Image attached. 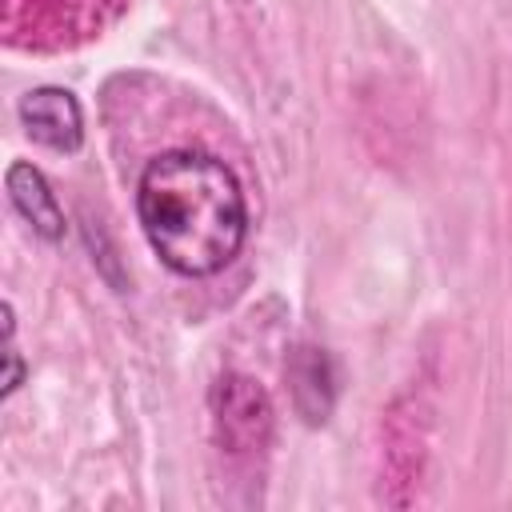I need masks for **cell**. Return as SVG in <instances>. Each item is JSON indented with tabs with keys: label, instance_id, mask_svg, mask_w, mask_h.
I'll return each mask as SVG.
<instances>
[{
	"label": "cell",
	"instance_id": "2",
	"mask_svg": "<svg viewBox=\"0 0 512 512\" xmlns=\"http://www.w3.org/2000/svg\"><path fill=\"white\" fill-rule=\"evenodd\" d=\"M208 412H212L216 444L228 456H256L268 448L276 408L264 384L252 380L248 372H224L208 392Z\"/></svg>",
	"mask_w": 512,
	"mask_h": 512
},
{
	"label": "cell",
	"instance_id": "3",
	"mask_svg": "<svg viewBox=\"0 0 512 512\" xmlns=\"http://www.w3.org/2000/svg\"><path fill=\"white\" fill-rule=\"evenodd\" d=\"M16 112H20V124L28 128V136L40 140L44 148L76 152L84 140V116H80V104L68 88H56V84L32 88L20 96Z\"/></svg>",
	"mask_w": 512,
	"mask_h": 512
},
{
	"label": "cell",
	"instance_id": "1",
	"mask_svg": "<svg viewBox=\"0 0 512 512\" xmlns=\"http://www.w3.org/2000/svg\"><path fill=\"white\" fill-rule=\"evenodd\" d=\"M136 216L160 264L188 280L228 268L248 236V200L236 172L196 148L148 160L136 184Z\"/></svg>",
	"mask_w": 512,
	"mask_h": 512
},
{
	"label": "cell",
	"instance_id": "4",
	"mask_svg": "<svg viewBox=\"0 0 512 512\" xmlns=\"http://www.w3.org/2000/svg\"><path fill=\"white\" fill-rule=\"evenodd\" d=\"M284 372H288V392H292L296 412L308 424H324L336 408V364H332V356L316 344H300V348H292Z\"/></svg>",
	"mask_w": 512,
	"mask_h": 512
},
{
	"label": "cell",
	"instance_id": "6",
	"mask_svg": "<svg viewBox=\"0 0 512 512\" xmlns=\"http://www.w3.org/2000/svg\"><path fill=\"white\" fill-rule=\"evenodd\" d=\"M20 384H24V360L16 352V340H4V388H0V396L8 400Z\"/></svg>",
	"mask_w": 512,
	"mask_h": 512
},
{
	"label": "cell",
	"instance_id": "5",
	"mask_svg": "<svg viewBox=\"0 0 512 512\" xmlns=\"http://www.w3.org/2000/svg\"><path fill=\"white\" fill-rule=\"evenodd\" d=\"M4 188H8L12 208L32 224L36 236H44L48 244L64 240V228H68V224H64V208H60L52 184L44 180V172H40L36 164L12 160L8 172H4Z\"/></svg>",
	"mask_w": 512,
	"mask_h": 512
}]
</instances>
